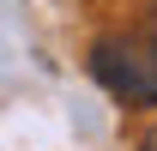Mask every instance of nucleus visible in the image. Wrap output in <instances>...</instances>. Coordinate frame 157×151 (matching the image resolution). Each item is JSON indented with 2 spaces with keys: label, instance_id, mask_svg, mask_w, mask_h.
Wrapping results in <instances>:
<instances>
[{
  "label": "nucleus",
  "instance_id": "2",
  "mask_svg": "<svg viewBox=\"0 0 157 151\" xmlns=\"http://www.w3.org/2000/svg\"><path fill=\"white\" fill-rule=\"evenodd\" d=\"M139 151H157V127H151V133H145V139H139Z\"/></svg>",
  "mask_w": 157,
  "mask_h": 151
},
{
  "label": "nucleus",
  "instance_id": "1",
  "mask_svg": "<svg viewBox=\"0 0 157 151\" xmlns=\"http://www.w3.org/2000/svg\"><path fill=\"white\" fill-rule=\"evenodd\" d=\"M91 79H97L115 103L151 109V103H157V37H151V30L103 37L97 48H91Z\"/></svg>",
  "mask_w": 157,
  "mask_h": 151
}]
</instances>
